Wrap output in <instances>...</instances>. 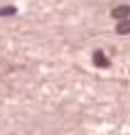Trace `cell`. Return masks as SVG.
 Masks as SVG:
<instances>
[{
    "mask_svg": "<svg viewBox=\"0 0 130 135\" xmlns=\"http://www.w3.org/2000/svg\"><path fill=\"white\" fill-rule=\"evenodd\" d=\"M93 64L99 66V69H106V66H110V60L104 55V51H95L93 53Z\"/></svg>",
    "mask_w": 130,
    "mask_h": 135,
    "instance_id": "6da1fadb",
    "label": "cell"
},
{
    "mask_svg": "<svg viewBox=\"0 0 130 135\" xmlns=\"http://www.w3.org/2000/svg\"><path fill=\"white\" fill-rule=\"evenodd\" d=\"M128 16H130V7L128 4H121V7L112 9V18H117V20H128Z\"/></svg>",
    "mask_w": 130,
    "mask_h": 135,
    "instance_id": "7a4b0ae2",
    "label": "cell"
},
{
    "mask_svg": "<svg viewBox=\"0 0 130 135\" xmlns=\"http://www.w3.org/2000/svg\"><path fill=\"white\" fill-rule=\"evenodd\" d=\"M117 33H119V36H128V33H130V20H119Z\"/></svg>",
    "mask_w": 130,
    "mask_h": 135,
    "instance_id": "3957f363",
    "label": "cell"
},
{
    "mask_svg": "<svg viewBox=\"0 0 130 135\" xmlns=\"http://www.w3.org/2000/svg\"><path fill=\"white\" fill-rule=\"evenodd\" d=\"M15 13V7H2L0 9V16H4V18H7V16H13Z\"/></svg>",
    "mask_w": 130,
    "mask_h": 135,
    "instance_id": "277c9868",
    "label": "cell"
}]
</instances>
